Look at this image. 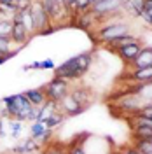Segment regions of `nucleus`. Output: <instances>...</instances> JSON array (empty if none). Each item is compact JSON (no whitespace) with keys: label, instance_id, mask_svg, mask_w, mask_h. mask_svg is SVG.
<instances>
[{"label":"nucleus","instance_id":"a211bd4d","mask_svg":"<svg viewBox=\"0 0 152 154\" xmlns=\"http://www.w3.org/2000/svg\"><path fill=\"white\" fill-rule=\"evenodd\" d=\"M56 110H58V103L56 102H53V100H46L44 105H40V116H38V121H35V123H46L47 117H51Z\"/></svg>","mask_w":152,"mask_h":154},{"label":"nucleus","instance_id":"f257e3e1","mask_svg":"<svg viewBox=\"0 0 152 154\" xmlns=\"http://www.w3.org/2000/svg\"><path fill=\"white\" fill-rule=\"evenodd\" d=\"M91 65H93V54L89 51L87 53H81V54L70 58L65 63H61L59 67L54 68V77L65 79L68 82H74V81L82 79L84 74L91 68Z\"/></svg>","mask_w":152,"mask_h":154},{"label":"nucleus","instance_id":"e433bc0d","mask_svg":"<svg viewBox=\"0 0 152 154\" xmlns=\"http://www.w3.org/2000/svg\"><path fill=\"white\" fill-rule=\"evenodd\" d=\"M18 2H25V0H14V4H18Z\"/></svg>","mask_w":152,"mask_h":154},{"label":"nucleus","instance_id":"c9c22d12","mask_svg":"<svg viewBox=\"0 0 152 154\" xmlns=\"http://www.w3.org/2000/svg\"><path fill=\"white\" fill-rule=\"evenodd\" d=\"M110 154H123V151H112Z\"/></svg>","mask_w":152,"mask_h":154},{"label":"nucleus","instance_id":"ddd939ff","mask_svg":"<svg viewBox=\"0 0 152 154\" xmlns=\"http://www.w3.org/2000/svg\"><path fill=\"white\" fill-rule=\"evenodd\" d=\"M30 38V33L28 30L25 28L21 23H12V32H11V40L14 42V44H19V46H23V44H26Z\"/></svg>","mask_w":152,"mask_h":154},{"label":"nucleus","instance_id":"20e7f679","mask_svg":"<svg viewBox=\"0 0 152 154\" xmlns=\"http://www.w3.org/2000/svg\"><path fill=\"white\" fill-rule=\"evenodd\" d=\"M42 89H44L47 100H53L58 103L63 96H67L70 93V82L65 79H59V77H53Z\"/></svg>","mask_w":152,"mask_h":154},{"label":"nucleus","instance_id":"7ed1b4c3","mask_svg":"<svg viewBox=\"0 0 152 154\" xmlns=\"http://www.w3.org/2000/svg\"><path fill=\"white\" fill-rule=\"evenodd\" d=\"M128 33H131V32H129V25L126 21H108L107 25L96 30L95 38L100 44H108V42L115 40L117 37H123V35H128Z\"/></svg>","mask_w":152,"mask_h":154},{"label":"nucleus","instance_id":"0eeeda50","mask_svg":"<svg viewBox=\"0 0 152 154\" xmlns=\"http://www.w3.org/2000/svg\"><path fill=\"white\" fill-rule=\"evenodd\" d=\"M58 110H59V112H63L67 117H68V116L72 117V116H77V114H81V112H84V107L79 105L75 98L68 93L67 96H63V98L58 102Z\"/></svg>","mask_w":152,"mask_h":154},{"label":"nucleus","instance_id":"dca6fc26","mask_svg":"<svg viewBox=\"0 0 152 154\" xmlns=\"http://www.w3.org/2000/svg\"><path fill=\"white\" fill-rule=\"evenodd\" d=\"M131 93H135L138 98H142L143 103L152 102V81L150 82H143V84H135Z\"/></svg>","mask_w":152,"mask_h":154},{"label":"nucleus","instance_id":"4c0bfd02","mask_svg":"<svg viewBox=\"0 0 152 154\" xmlns=\"http://www.w3.org/2000/svg\"><path fill=\"white\" fill-rule=\"evenodd\" d=\"M9 154H18V152H9Z\"/></svg>","mask_w":152,"mask_h":154},{"label":"nucleus","instance_id":"c85d7f7f","mask_svg":"<svg viewBox=\"0 0 152 154\" xmlns=\"http://www.w3.org/2000/svg\"><path fill=\"white\" fill-rule=\"evenodd\" d=\"M21 128H23V121H18V119H11L9 121V130H11V135H12L14 138L19 137Z\"/></svg>","mask_w":152,"mask_h":154},{"label":"nucleus","instance_id":"4468645a","mask_svg":"<svg viewBox=\"0 0 152 154\" xmlns=\"http://www.w3.org/2000/svg\"><path fill=\"white\" fill-rule=\"evenodd\" d=\"M77 21H79V26L84 30H89L93 25H96V23H102V18L96 14V12H93V11H86V12H81L79 16H77Z\"/></svg>","mask_w":152,"mask_h":154},{"label":"nucleus","instance_id":"a878e982","mask_svg":"<svg viewBox=\"0 0 152 154\" xmlns=\"http://www.w3.org/2000/svg\"><path fill=\"white\" fill-rule=\"evenodd\" d=\"M133 147L140 154H152V140H133Z\"/></svg>","mask_w":152,"mask_h":154},{"label":"nucleus","instance_id":"aec40b11","mask_svg":"<svg viewBox=\"0 0 152 154\" xmlns=\"http://www.w3.org/2000/svg\"><path fill=\"white\" fill-rule=\"evenodd\" d=\"M133 140H152V128L150 126H129Z\"/></svg>","mask_w":152,"mask_h":154},{"label":"nucleus","instance_id":"c756f323","mask_svg":"<svg viewBox=\"0 0 152 154\" xmlns=\"http://www.w3.org/2000/svg\"><path fill=\"white\" fill-rule=\"evenodd\" d=\"M67 154H86V149H84V145L81 144L79 140H75L74 144H72L70 147H68Z\"/></svg>","mask_w":152,"mask_h":154},{"label":"nucleus","instance_id":"f03ea898","mask_svg":"<svg viewBox=\"0 0 152 154\" xmlns=\"http://www.w3.org/2000/svg\"><path fill=\"white\" fill-rule=\"evenodd\" d=\"M2 103L5 107V110L9 112L11 119H18V121H28L30 112L33 109V103L25 96V93L5 96L2 100Z\"/></svg>","mask_w":152,"mask_h":154},{"label":"nucleus","instance_id":"412c9836","mask_svg":"<svg viewBox=\"0 0 152 154\" xmlns=\"http://www.w3.org/2000/svg\"><path fill=\"white\" fill-rule=\"evenodd\" d=\"M123 11L131 12L133 16L143 14V0H123Z\"/></svg>","mask_w":152,"mask_h":154},{"label":"nucleus","instance_id":"f8f14e48","mask_svg":"<svg viewBox=\"0 0 152 154\" xmlns=\"http://www.w3.org/2000/svg\"><path fill=\"white\" fill-rule=\"evenodd\" d=\"M129 65H131V68L150 67V65H152V48H150V46H143L142 51L136 54V58H135Z\"/></svg>","mask_w":152,"mask_h":154},{"label":"nucleus","instance_id":"423d86ee","mask_svg":"<svg viewBox=\"0 0 152 154\" xmlns=\"http://www.w3.org/2000/svg\"><path fill=\"white\" fill-rule=\"evenodd\" d=\"M143 105V102H142V98H138V96L135 95V93H126V95H123L119 100H117V103H115V107L117 109H121V110H124L126 114H135L140 107Z\"/></svg>","mask_w":152,"mask_h":154},{"label":"nucleus","instance_id":"72a5a7b5","mask_svg":"<svg viewBox=\"0 0 152 154\" xmlns=\"http://www.w3.org/2000/svg\"><path fill=\"white\" fill-rule=\"evenodd\" d=\"M44 154H67V152H63V151H59V149H53V151H49V152H44Z\"/></svg>","mask_w":152,"mask_h":154},{"label":"nucleus","instance_id":"7c9ffc66","mask_svg":"<svg viewBox=\"0 0 152 154\" xmlns=\"http://www.w3.org/2000/svg\"><path fill=\"white\" fill-rule=\"evenodd\" d=\"M42 63V70L46 68V70H54L56 68V65H54V61L53 60H44V61H40Z\"/></svg>","mask_w":152,"mask_h":154},{"label":"nucleus","instance_id":"2eb2a0df","mask_svg":"<svg viewBox=\"0 0 152 154\" xmlns=\"http://www.w3.org/2000/svg\"><path fill=\"white\" fill-rule=\"evenodd\" d=\"M136 42H142L140 37H136V35H133V33H128V35H123V37H117L115 40L108 42V44H105V46L110 49V51H114L115 53V49L124 48V46H129V44H136Z\"/></svg>","mask_w":152,"mask_h":154},{"label":"nucleus","instance_id":"bb28decb","mask_svg":"<svg viewBox=\"0 0 152 154\" xmlns=\"http://www.w3.org/2000/svg\"><path fill=\"white\" fill-rule=\"evenodd\" d=\"M128 123H129V126H150V128H152V117H142V116H129Z\"/></svg>","mask_w":152,"mask_h":154},{"label":"nucleus","instance_id":"393cba45","mask_svg":"<svg viewBox=\"0 0 152 154\" xmlns=\"http://www.w3.org/2000/svg\"><path fill=\"white\" fill-rule=\"evenodd\" d=\"M95 2H96V0H75V2L72 4V11H75L77 14L86 12V11L91 9V5H93Z\"/></svg>","mask_w":152,"mask_h":154},{"label":"nucleus","instance_id":"473e14b6","mask_svg":"<svg viewBox=\"0 0 152 154\" xmlns=\"http://www.w3.org/2000/svg\"><path fill=\"white\" fill-rule=\"evenodd\" d=\"M123 154H140V152H138V151L135 149L133 145H129V147H126V149L123 151Z\"/></svg>","mask_w":152,"mask_h":154},{"label":"nucleus","instance_id":"2f4dec72","mask_svg":"<svg viewBox=\"0 0 152 154\" xmlns=\"http://www.w3.org/2000/svg\"><path fill=\"white\" fill-rule=\"evenodd\" d=\"M142 18H145V21H147V23L152 26V9H145V11H143Z\"/></svg>","mask_w":152,"mask_h":154},{"label":"nucleus","instance_id":"4be33fe9","mask_svg":"<svg viewBox=\"0 0 152 154\" xmlns=\"http://www.w3.org/2000/svg\"><path fill=\"white\" fill-rule=\"evenodd\" d=\"M25 96L28 98L33 105H44V102L47 100L42 88L40 89H28V91H25Z\"/></svg>","mask_w":152,"mask_h":154},{"label":"nucleus","instance_id":"1a4fd4ad","mask_svg":"<svg viewBox=\"0 0 152 154\" xmlns=\"http://www.w3.org/2000/svg\"><path fill=\"white\" fill-rule=\"evenodd\" d=\"M70 95L74 96L77 100V103L79 105H82L84 109H87V107L91 105V102H93V91L89 89L87 86H74L70 88Z\"/></svg>","mask_w":152,"mask_h":154},{"label":"nucleus","instance_id":"b1692460","mask_svg":"<svg viewBox=\"0 0 152 154\" xmlns=\"http://www.w3.org/2000/svg\"><path fill=\"white\" fill-rule=\"evenodd\" d=\"M65 117H67V116L63 114V112H59V110H56V112H54V114L51 116V117H47V121H46L44 125L47 126L49 130H53V128H56V126H59V125H61V123L65 121Z\"/></svg>","mask_w":152,"mask_h":154},{"label":"nucleus","instance_id":"f3484780","mask_svg":"<svg viewBox=\"0 0 152 154\" xmlns=\"http://www.w3.org/2000/svg\"><path fill=\"white\" fill-rule=\"evenodd\" d=\"M37 151H38L37 140H33V138L30 137V138H26V140H23L19 145H16L12 152H18V154H33V152H37Z\"/></svg>","mask_w":152,"mask_h":154},{"label":"nucleus","instance_id":"6ab92c4d","mask_svg":"<svg viewBox=\"0 0 152 154\" xmlns=\"http://www.w3.org/2000/svg\"><path fill=\"white\" fill-rule=\"evenodd\" d=\"M51 137V130L44 123H33L32 125V138L33 140H47Z\"/></svg>","mask_w":152,"mask_h":154},{"label":"nucleus","instance_id":"39448f33","mask_svg":"<svg viewBox=\"0 0 152 154\" xmlns=\"http://www.w3.org/2000/svg\"><path fill=\"white\" fill-rule=\"evenodd\" d=\"M30 12H32V21H33V30H35V35H38L42 30H46L51 26V19H49L47 12L44 11L40 0H33L32 2V7H30Z\"/></svg>","mask_w":152,"mask_h":154},{"label":"nucleus","instance_id":"f704fd0d","mask_svg":"<svg viewBox=\"0 0 152 154\" xmlns=\"http://www.w3.org/2000/svg\"><path fill=\"white\" fill-rule=\"evenodd\" d=\"M14 4V0H0V5H11Z\"/></svg>","mask_w":152,"mask_h":154},{"label":"nucleus","instance_id":"9b49d317","mask_svg":"<svg viewBox=\"0 0 152 154\" xmlns=\"http://www.w3.org/2000/svg\"><path fill=\"white\" fill-rule=\"evenodd\" d=\"M143 44L142 42H136V44H129V46H124V48H119L115 49V54L121 58L123 61H126V63H131L135 58H136V54L142 51Z\"/></svg>","mask_w":152,"mask_h":154},{"label":"nucleus","instance_id":"cd10ccee","mask_svg":"<svg viewBox=\"0 0 152 154\" xmlns=\"http://www.w3.org/2000/svg\"><path fill=\"white\" fill-rule=\"evenodd\" d=\"M131 116H142V117H152V102H147V103H143L135 114Z\"/></svg>","mask_w":152,"mask_h":154},{"label":"nucleus","instance_id":"9d476101","mask_svg":"<svg viewBox=\"0 0 152 154\" xmlns=\"http://www.w3.org/2000/svg\"><path fill=\"white\" fill-rule=\"evenodd\" d=\"M126 79L133 84H143V82H150L152 81V65L143 68H131L128 72Z\"/></svg>","mask_w":152,"mask_h":154},{"label":"nucleus","instance_id":"5701e85b","mask_svg":"<svg viewBox=\"0 0 152 154\" xmlns=\"http://www.w3.org/2000/svg\"><path fill=\"white\" fill-rule=\"evenodd\" d=\"M11 46H12L11 37H4V35H0V54H2V56H5L7 60L16 53V51H12V49H11Z\"/></svg>","mask_w":152,"mask_h":154},{"label":"nucleus","instance_id":"6e6552de","mask_svg":"<svg viewBox=\"0 0 152 154\" xmlns=\"http://www.w3.org/2000/svg\"><path fill=\"white\" fill-rule=\"evenodd\" d=\"M44 11L47 12V16L51 21H56V19H61L65 14H68L67 9L63 7V2L61 0H40Z\"/></svg>","mask_w":152,"mask_h":154}]
</instances>
